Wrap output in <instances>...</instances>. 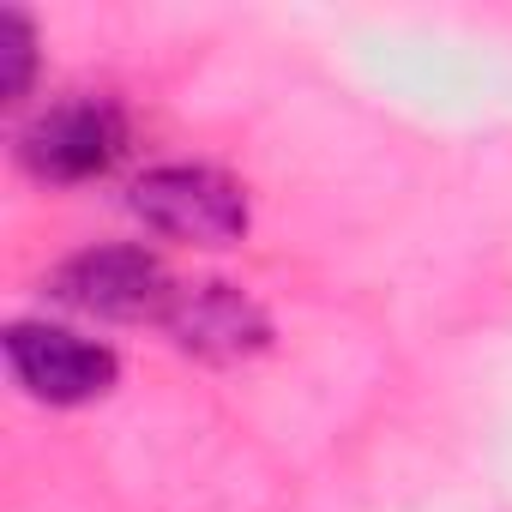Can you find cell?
<instances>
[{"instance_id": "1", "label": "cell", "mask_w": 512, "mask_h": 512, "mask_svg": "<svg viewBox=\"0 0 512 512\" xmlns=\"http://www.w3.org/2000/svg\"><path fill=\"white\" fill-rule=\"evenodd\" d=\"M133 151V121L127 109L109 97V91H73V97H55L43 103L19 139H13V157L31 181L43 187H85V181H103L121 157Z\"/></svg>"}, {"instance_id": "2", "label": "cell", "mask_w": 512, "mask_h": 512, "mask_svg": "<svg viewBox=\"0 0 512 512\" xmlns=\"http://www.w3.org/2000/svg\"><path fill=\"white\" fill-rule=\"evenodd\" d=\"M127 211L151 235L181 241V247H205V253L241 247L253 229L247 187L217 163H151L127 187Z\"/></svg>"}, {"instance_id": "3", "label": "cell", "mask_w": 512, "mask_h": 512, "mask_svg": "<svg viewBox=\"0 0 512 512\" xmlns=\"http://www.w3.org/2000/svg\"><path fill=\"white\" fill-rule=\"evenodd\" d=\"M49 302L85 314V320H109V326H163L181 278L157 260L151 247L139 241H97L79 247L43 278Z\"/></svg>"}, {"instance_id": "4", "label": "cell", "mask_w": 512, "mask_h": 512, "mask_svg": "<svg viewBox=\"0 0 512 512\" xmlns=\"http://www.w3.org/2000/svg\"><path fill=\"white\" fill-rule=\"evenodd\" d=\"M0 350H7L13 386L49 410L97 404L121 380V356L103 338H85L73 326H55V320H13L0 332Z\"/></svg>"}, {"instance_id": "5", "label": "cell", "mask_w": 512, "mask_h": 512, "mask_svg": "<svg viewBox=\"0 0 512 512\" xmlns=\"http://www.w3.org/2000/svg\"><path fill=\"white\" fill-rule=\"evenodd\" d=\"M169 344L193 362H211V368H235V362H253L266 356L278 326L272 314L253 302L241 284L229 278H199V284H181L169 320H163Z\"/></svg>"}, {"instance_id": "6", "label": "cell", "mask_w": 512, "mask_h": 512, "mask_svg": "<svg viewBox=\"0 0 512 512\" xmlns=\"http://www.w3.org/2000/svg\"><path fill=\"white\" fill-rule=\"evenodd\" d=\"M37 67H43L37 19L25 7H0V103L25 109L31 91H37Z\"/></svg>"}]
</instances>
